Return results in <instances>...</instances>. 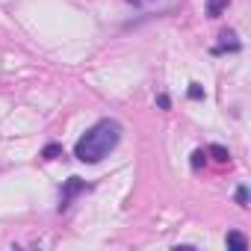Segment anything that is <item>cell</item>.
I'll list each match as a JSON object with an SVG mask.
<instances>
[{"instance_id":"6da1fadb","label":"cell","mask_w":251,"mask_h":251,"mask_svg":"<svg viewBox=\"0 0 251 251\" xmlns=\"http://www.w3.org/2000/svg\"><path fill=\"white\" fill-rule=\"evenodd\" d=\"M121 124L115 121V118H100V121H95L92 127L77 139V145H74V157L80 160V163H86V166H95V163H100L103 157H109L115 148H118V142H121Z\"/></svg>"},{"instance_id":"7a4b0ae2","label":"cell","mask_w":251,"mask_h":251,"mask_svg":"<svg viewBox=\"0 0 251 251\" xmlns=\"http://www.w3.org/2000/svg\"><path fill=\"white\" fill-rule=\"evenodd\" d=\"M89 189V183L83 180V177H68L65 180V186H62V195H59V213L62 210H68L71 207V201L80 195V192H86Z\"/></svg>"},{"instance_id":"3957f363","label":"cell","mask_w":251,"mask_h":251,"mask_svg":"<svg viewBox=\"0 0 251 251\" xmlns=\"http://www.w3.org/2000/svg\"><path fill=\"white\" fill-rule=\"evenodd\" d=\"M225 245H227L230 251H245V248H248V239H245L239 230H227V236H225Z\"/></svg>"},{"instance_id":"277c9868","label":"cell","mask_w":251,"mask_h":251,"mask_svg":"<svg viewBox=\"0 0 251 251\" xmlns=\"http://www.w3.org/2000/svg\"><path fill=\"white\" fill-rule=\"evenodd\" d=\"M207 154H213V160H216V163H227V160H230V154H227V148H225V145H210V148H207Z\"/></svg>"},{"instance_id":"5b68a950","label":"cell","mask_w":251,"mask_h":251,"mask_svg":"<svg viewBox=\"0 0 251 251\" xmlns=\"http://www.w3.org/2000/svg\"><path fill=\"white\" fill-rule=\"evenodd\" d=\"M230 3V0H207V12H210V18H219L222 15V9Z\"/></svg>"},{"instance_id":"8992f818","label":"cell","mask_w":251,"mask_h":251,"mask_svg":"<svg viewBox=\"0 0 251 251\" xmlns=\"http://www.w3.org/2000/svg\"><path fill=\"white\" fill-rule=\"evenodd\" d=\"M42 157H45V160H56V157H62V148H59V145H45Z\"/></svg>"},{"instance_id":"52a82bcc","label":"cell","mask_w":251,"mask_h":251,"mask_svg":"<svg viewBox=\"0 0 251 251\" xmlns=\"http://www.w3.org/2000/svg\"><path fill=\"white\" fill-rule=\"evenodd\" d=\"M236 204H239L242 210L248 207V186H245V183H242V186H236Z\"/></svg>"},{"instance_id":"ba28073f","label":"cell","mask_w":251,"mask_h":251,"mask_svg":"<svg viewBox=\"0 0 251 251\" xmlns=\"http://www.w3.org/2000/svg\"><path fill=\"white\" fill-rule=\"evenodd\" d=\"M204 163H207V151H201V148H198V151L192 154V169H201Z\"/></svg>"},{"instance_id":"9c48e42d","label":"cell","mask_w":251,"mask_h":251,"mask_svg":"<svg viewBox=\"0 0 251 251\" xmlns=\"http://www.w3.org/2000/svg\"><path fill=\"white\" fill-rule=\"evenodd\" d=\"M189 98H192V100H204V89H201L198 83H192V86H189Z\"/></svg>"},{"instance_id":"30bf717a","label":"cell","mask_w":251,"mask_h":251,"mask_svg":"<svg viewBox=\"0 0 251 251\" xmlns=\"http://www.w3.org/2000/svg\"><path fill=\"white\" fill-rule=\"evenodd\" d=\"M157 106H163V109H169V106H172V100H169V95H160V98H157Z\"/></svg>"},{"instance_id":"8fae6325","label":"cell","mask_w":251,"mask_h":251,"mask_svg":"<svg viewBox=\"0 0 251 251\" xmlns=\"http://www.w3.org/2000/svg\"><path fill=\"white\" fill-rule=\"evenodd\" d=\"M127 3H139V0H127Z\"/></svg>"}]
</instances>
